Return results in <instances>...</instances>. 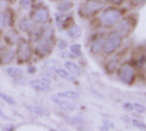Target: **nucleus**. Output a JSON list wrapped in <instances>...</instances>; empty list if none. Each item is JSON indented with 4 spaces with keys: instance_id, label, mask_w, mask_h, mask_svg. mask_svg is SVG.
<instances>
[{
    "instance_id": "nucleus-1",
    "label": "nucleus",
    "mask_w": 146,
    "mask_h": 131,
    "mask_svg": "<svg viewBox=\"0 0 146 131\" xmlns=\"http://www.w3.org/2000/svg\"><path fill=\"white\" fill-rule=\"evenodd\" d=\"M122 17H123V12L121 9H118L115 7H108L104 8L100 12L99 23H100V26H103L105 28H110L114 27Z\"/></svg>"
},
{
    "instance_id": "nucleus-2",
    "label": "nucleus",
    "mask_w": 146,
    "mask_h": 131,
    "mask_svg": "<svg viewBox=\"0 0 146 131\" xmlns=\"http://www.w3.org/2000/svg\"><path fill=\"white\" fill-rule=\"evenodd\" d=\"M33 55V48L31 45L30 40L26 39H18L17 41V50H15V59L18 64H25L32 59Z\"/></svg>"
},
{
    "instance_id": "nucleus-3",
    "label": "nucleus",
    "mask_w": 146,
    "mask_h": 131,
    "mask_svg": "<svg viewBox=\"0 0 146 131\" xmlns=\"http://www.w3.org/2000/svg\"><path fill=\"white\" fill-rule=\"evenodd\" d=\"M117 72H118L119 81L123 82L124 85H132L136 80V67L129 61H126L122 64H119L117 68Z\"/></svg>"
},
{
    "instance_id": "nucleus-4",
    "label": "nucleus",
    "mask_w": 146,
    "mask_h": 131,
    "mask_svg": "<svg viewBox=\"0 0 146 131\" xmlns=\"http://www.w3.org/2000/svg\"><path fill=\"white\" fill-rule=\"evenodd\" d=\"M105 8L103 0H86L82 5L80 7V10H78V14H80L81 18H91L95 14H98L99 12Z\"/></svg>"
},
{
    "instance_id": "nucleus-5",
    "label": "nucleus",
    "mask_w": 146,
    "mask_h": 131,
    "mask_svg": "<svg viewBox=\"0 0 146 131\" xmlns=\"http://www.w3.org/2000/svg\"><path fill=\"white\" fill-rule=\"evenodd\" d=\"M122 43H123V37H122L117 31H110V32L105 36V40H104L103 53L105 54V55H113V54L121 48Z\"/></svg>"
},
{
    "instance_id": "nucleus-6",
    "label": "nucleus",
    "mask_w": 146,
    "mask_h": 131,
    "mask_svg": "<svg viewBox=\"0 0 146 131\" xmlns=\"http://www.w3.org/2000/svg\"><path fill=\"white\" fill-rule=\"evenodd\" d=\"M30 18L35 25H48L50 22V12L46 5H37V7H33V9L31 10Z\"/></svg>"
},
{
    "instance_id": "nucleus-7",
    "label": "nucleus",
    "mask_w": 146,
    "mask_h": 131,
    "mask_svg": "<svg viewBox=\"0 0 146 131\" xmlns=\"http://www.w3.org/2000/svg\"><path fill=\"white\" fill-rule=\"evenodd\" d=\"M54 39H41V40L36 41V45L33 48V54L37 58H46L53 53L54 49Z\"/></svg>"
},
{
    "instance_id": "nucleus-8",
    "label": "nucleus",
    "mask_w": 146,
    "mask_h": 131,
    "mask_svg": "<svg viewBox=\"0 0 146 131\" xmlns=\"http://www.w3.org/2000/svg\"><path fill=\"white\" fill-rule=\"evenodd\" d=\"M133 17H122L119 22L117 23V32L122 36V37H127L131 35V32L135 30L136 26V19H132Z\"/></svg>"
},
{
    "instance_id": "nucleus-9",
    "label": "nucleus",
    "mask_w": 146,
    "mask_h": 131,
    "mask_svg": "<svg viewBox=\"0 0 146 131\" xmlns=\"http://www.w3.org/2000/svg\"><path fill=\"white\" fill-rule=\"evenodd\" d=\"M104 40H105V35H103V33H96L92 36L90 45H88V50L92 55H99V54L103 53Z\"/></svg>"
},
{
    "instance_id": "nucleus-10",
    "label": "nucleus",
    "mask_w": 146,
    "mask_h": 131,
    "mask_svg": "<svg viewBox=\"0 0 146 131\" xmlns=\"http://www.w3.org/2000/svg\"><path fill=\"white\" fill-rule=\"evenodd\" d=\"M51 102H53L54 104H56L60 109L66 111V112H73V111L77 109V104L74 103V100H69V99L60 98L58 94L51 95Z\"/></svg>"
},
{
    "instance_id": "nucleus-11",
    "label": "nucleus",
    "mask_w": 146,
    "mask_h": 131,
    "mask_svg": "<svg viewBox=\"0 0 146 131\" xmlns=\"http://www.w3.org/2000/svg\"><path fill=\"white\" fill-rule=\"evenodd\" d=\"M28 85L38 93H48L51 88V80L48 77H41L38 80H31L28 81Z\"/></svg>"
},
{
    "instance_id": "nucleus-12",
    "label": "nucleus",
    "mask_w": 146,
    "mask_h": 131,
    "mask_svg": "<svg viewBox=\"0 0 146 131\" xmlns=\"http://www.w3.org/2000/svg\"><path fill=\"white\" fill-rule=\"evenodd\" d=\"M55 23L59 30H68L71 26L74 25V18H73L72 14L58 12L55 14Z\"/></svg>"
},
{
    "instance_id": "nucleus-13",
    "label": "nucleus",
    "mask_w": 146,
    "mask_h": 131,
    "mask_svg": "<svg viewBox=\"0 0 146 131\" xmlns=\"http://www.w3.org/2000/svg\"><path fill=\"white\" fill-rule=\"evenodd\" d=\"M15 59V50L12 48L3 49L0 51V66H7Z\"/></svg>"
},
{
    "instance_id": "nucleus-14",
    "label": "nucleus",
    "mask_w": 146,
    "mask_h": 131,
    "mask_svg": "<svg viewBox=\"0 0 146 131\" xmlns=\"http://www.w3.org/2000/svg\"><path fill=\"white\" fill-rule=\"evenodd\" d=\"M17 26H18V30L23 33H30L31 30L35 27V23L32 22L30 17H22L18 19L17 22Z\"/></svg>"
},
{
    "instance_id": "nucleus-15",
    "label": "nucleus",
    "mask_w": 146,
    "mask_h": 131,
    "mask_svg": "<svg viewBox=\"0 0 146 131\" xmlns=\"http://www.w3.org/2000/svg\"><path fill=\"white\" fill-rule=\"evenodd\" d=\"M64 68H66L72 76H74V77H80V76L82 75V68H81L77 63H74L73 61L64 62Z\"/></svg>"
},
{
    "instance_id": "nucleus-16",
    "label": "nucleus",
    "mask_w": 146,
    "mask_h": 131,
    "mask_svg": "<svg viewBox=\"0 0 146 131\" xmlns=\"http://www.w3.org/2000/svg\"><path fill=\"white\" fill-rule=\"evenodd\" d=\"M126 111H131V112H136V113H145L146 112V107L142 106L140 103H132V102H127V103L122 104Z\"/></svg>"
},
{
    "instance_id": "nucleus-17",
    "label": "nucleus",
    "mask_w": 146,
    "mask_h": 131,
    "mask_svg": "<svg viewBox=\"0 0 146 131\" xmlns=\"http://www.w3.org/2000/svg\"><path fill=\"white\" fill-rule=\"evenodd\" d=\"M3 14H4V25H5V27L13 28V26H14V23H15V14H14V12H13V9L7 8V9L3 12Z\"/></svg>"
},
{
    "instance_id": "nucleus-18",
    "label": "nucleus",
    "mask_w": 146,
    "mask_h": 131,
    "mask_svg": "<svg viewBox=\"0 0 146 131\" xmlns=\"http://www.w3.org/2000/svg\"><path fill=\"white\" fill-rule=\"evenodd\" d=\"M118 58L117 57H111V58L106 59L105 64H104V68H105L106 73H113L117 71V68H118Z\"/></svg>"
},
{
    "instance_id": "nucleus-19",
    "label": "nucleus",
    "mask_w": 146,
    "mask_h": 131,
    "mask_svg": "<svg viewBox=\"0 0 146 131\" xmlns=\"http://www.w3.org/2000/svg\"><path fill=\"white\" fill-rule=\"evenodd\" d=\"M73 1L72 0H60V1L56 4V10L59 13H68L69 10H72L73 8Z\"/></svg>"
},
{
    "instance_id": "nucleus-20",
    "label": "nucleus",
    "mask_w": 146,
    "mask_h": 131,
    "mask_svg": "<svg viewBox=\"0 0 146 131\" xmlns=\"http://www.w3.org/2000/svg\"><path fill=\"white\" fill-rule=\"evenodd\" d=\"M4 71H5V73L12 78H21L25 75V71L19 67H7Z\"/></svg>"
},
{
    "instance_id": "nucleus-21",
    "label": "nucleus",
    "mask_w": 146,
    "mask_h": 131,
    "mask_svg": "<svg viewBox=\"0 0 146 131\" xmlns=\"http://www.w3.org/2000/svg\"><path fill=\"white\" fill-rule=\"evenodd\" d=\"M58 95L60 98H64V99H69V100H78L80 99V94L74 90H64V91H59Z\"/></svg>"
},
{
    "instance_id": "nucleus-22",
    "label": "nucleus",
    "mask_w": 146,
    "mask_h": 131,
    "mask_svg": "<svg viewBox=\"0 0 146 131\" xmlns=\"http://www.w3.org/2000/svg\"><path fill=\"white\" fill-rule=\"evenodd\" d=\"M54 72H55V75L58 76V77H60L62 80H66V81H74V76H72L71 73L68 72V71L67 70H63V68L62 67H59V68H56L55 71H54Z\"/></svg>"
},
{
    "instance_id": "nucleus-23",
    "label": "nucleus",
    "mask_w": 146,
    "mask_h": 131,
    "mask_svg": "<svg viewBox=\"0 0 146 131\" xmlns=\"http://www.w3.org/2000/svg\"><path fill=\"white\" fill-rule=\"evenodd\" d=\"M66 31H67V35H68V37L73 39V40L78 39L81 35H82V30H81V28L78 27L76 23L73 26H71V27H69L68 30H66Z\"/></svg>"
},
{
    "instance_id": "nucleus-24",
    "label": "nucleus",
    "mask_w": 146,
    "mask_h": 131,
    "mask_svg": "<svg viewBox=\"0 0 146 131\" xmlns=\"http://www.w3.org/2000/svg\"><path fill=\"white\" fill-rule=\"evenodd\" d=\"M69 54L72 55V58H78V57L82 55V46L80 45V44H72L71 46H69L68 49Z\"/></svg>"
},
{
    "instance_id": "nucleus-25",
    "label": "nucleus",
    "mask_w": 146,
    "mask_h": 131,
    "mask_svg": "<svg viewBox=\"0 0 146 131\" xmlns=\"http://www.w3.org/2000/svg\"><path fill=\"white\" fill-rule=\"evenodd\" d=\"M27 109L32 114H35V116H38V117L48 116V114H49V112H46L44 108H41V107H37V106H27Z\"/></svg>"
},
{
    "instance_id": "nucleus-26",
    "label": "nucleus",
    "mask_w": 146,
    "mask_h": 131,
    "mask_svg": "<svg viewBox=\"0 0 146 131\" xmlns=\"http://www.w3.org/2000/svg\"><path fill=\"white\" fill-rule=\"evenodd\" d=\"M132 64L139 67V68L146 67V54H140V55L135 57L133 61H132Z\"/></svg>"
},
{
    "instance_id": "nucleus-27",
    "label": "nucleus",
    "mask_w": 146,
    "mask_h": 131,
    "mask_svg": "<svg viewBox=\"0 0 146 131\" xmlns=\"http://www.w3.org/2000/svg\"><path fill=\"white\" fill-rule=\"evenodd\" d=\"M44 68H49V70H53L55 71L56 68L60 67V62L58 61V59H46L45 62H44Z\"/></svg>"
},
{
    "instance_id": "nucleus-28",
    "label": "nucleus",
    "mask_w": 146,
    "mask_h": 131,
    "mask_svg": "<svg viewBox=\"0 0 146 131\" xmlns=\"http://www.w3.org/2000/svg\"><path fill=\"white\" fill-rule=\"evenodd\" d=\"M0 99L4 100L5 103H8V104H12V106L17 104V102H15V99L13 98V96H10L9 94H7V93H3V91H0Z\"/></svg>"
},
{
    "instance_id": "nucleus-29",
    "label": "nucleus",
    "mask_w": 146,
    "mask_h": 131,
    "mask_svg": "<svg viewBox=\"0 0 146 131\" xmlns=\"http://www.w3.org/2000/svg\"><path fill=\"white\" fill-rule=\"evenodd\" d=\"M19 5L23 9H28L33 5V0H19Z\"/></svg>"
},
{
    "instance_id": "nucleus-30",
    "label": "nucleus",
    "mask_w": 146,
    "mask_h": 131,
    "mask_svg": "<svg viewBox=\"0 0 146 131\" xmlns=\"http://www.w3.org/2000/svg\"><path fill=\"white\" fill-rule=\"evenodd\" d=\"M131 124L133 125V126L139 127V129H144V130H146V125H145L142 121H140V120H133V118H132V120H131Z\"/></svg>"
},
{
    "instance_id": "nucleus-31",
    "label": "nucleus",
    "mask_w": 146,
    "mask_h": 131,
    "mask_svg": "<svg viewBox=\"0 0 146 131\" xmlns=\"http://www.w3.org/2000/svg\"><path fill=\"white\" fill-rule=\"evenodd\" d=\"M67 48H68V43H67V40L60 39V40L58 41V49L62 51V50H67Z\"/></svg>"
},
{
    "instance_id": "nucleus-32",
    "label": "nucleus",
    "mask_w": 146,
    "mask_h": 131,
    "mask_svg": "<svg viewBox=\"0 0 146 131\" xmlns=\"http://www.w3.org/2000/svg\"><path fill=\"white\" fill-rule=\"evenodd\" d=\"M131 1V7L137 8V7H141L146 3V0H129Z\"/></svg>"
},
{
    "instance_id": "nucleus-33",
    "label": "nucleus",
    "mask_w": 146,
    "mask_h": 131,
    "mask_svg": "<svg viewBox=\"0 0 146 131\" xmlns=\"http://www.w3.org/2000/svg\"><path fill=\"white\" fill-rule=\"evenodd\" d=\"M106 1L113 5H121V4H123L124 1H127V0H106Z\"/></svg>"
},
{
    "instance_id": "nucleus-34",
    "label": "nucleus",
    "mask_w": 146,
    "mask_h": 131,
    "mask_svg": "<svg viewBox=\"0 0 146 131\" xmlns=\"http://www.w3.org/2000/svg\"><path fill=\"white\" fill-rule=\"evenodd\" d=\"M27 73H28V75H35V73H36V67H35V66H28Z\"/></svg>"
},
{
    "instance_id": "nucleus-35",
    "label": "nucleus",
    "mask_w": 146,
    "mask_h": 131,
    "mask_svg": "<svg viewBox=\"0 0 146 131\" xmlns=\"http://www.w3.org/2000/svg\"><path fill=\"white\" fill-rule=\"evenodd\" d=\"M5 25H4V14H3V12L0 10V30L1 28H4Z\"/></svg>"
},
{
    "instance_id": "nucleus-36",
    "label": "nucleus",
    "mask_w": 146,
    "mask_h": 131,
    "mask_svg": "<svg viewBox=\"0 0 146 131\" xmlns=\"http://www.w3.org/2000/svg\"><path fill=\"white\" fill-rule=\"evenodd\" d=\"M15 126H13V125H7V126L3 127V130H14Z\"/></svg>"
},
{
    "instance_id": "nucleus-37",
    "label": "nucleus",
    "mask_w": 146,
    "mask_h": 131,
    "mask_svg": "<svg viewBox=\"0 0 146 131\" xmlns=\"http://www.w3.org/2000/svg\"><path fill=\"white\" fill-rule=\"evenodd\" d=\"M0 118H4V120H7L8 117H7V114L4 113V112H3V109L0 108Z\"/></svg>"
},
{
    "instance_id": "nucleus-38",
    "label": "nucleus",
    "mask_w": 146,
    "mask_h": 131,
    "mask_svg": "<svg viewBox=\"0 0 146 131\" xmlns=\"http://www.w3.org/2000/svg\"><path fill=\"white\" fill-rule=\"evenodd\" d=\"M4 3H7V4H14L15 0H3Z\"/></svg>"
}]
</instances>
